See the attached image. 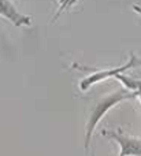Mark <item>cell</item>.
Masks as SVG:
<instances>
[{"mask_svg": "<svg viewBox=\"0 0 141 156\" xmlns=\"http://www.w3.org/2000/svg\"><path fill=\"white\" fill-rule=\"evenodd\" d=\"M136 96H139V93L129 92L123 88V89H118L117 92H112V93L107 94V96H104L103 99H100L96 103L95 107L90 111L89 119H88V122H86V129H85V149L89 148L93 132H95L96 126L99 125V122L106 116V114L108 112L112 107L119 104L121 101L129 100V99H134Z\"/></svg>", "mask_w": 141, "mask_h": 156, "instance_id": "6da1fadb", "label": "cell"}, {"mask_svg": "<svg viewBox=\"0 0 141 156\" xmlns=\"http://www.w3.org/2000/svg\"><path fill=\"white\" fill-rule=\"evenodd\" d=\"M136 65H137V58L134 56V55H132L130 60H129L126 65L119 66V67L107 69V70H96V69L89 70V71H92V73L81 81V83H79V89L85 92V90H88L92 85H95V83H97V82H101V81L107 80V78H115V80H117V77L119 76V74L126 73L129 69L134 67Z\"/></svg>", "mask_w": 141, "mask_h": 156, "instance_id": "7a4b0ae2", "label": "cell"}, {"mask_svg": "<svg viewBox=\"0 0 141 156\" xmlns=\"http://www.w3.org/2000/svg\"><path fill=\"white\" fill-rule=\"evenodd\" d=\"M101 134L117 141V144L119 145V155L118 156H141V144L139 137L126 134L121 129L101 130Z\"/></svg>", "mask_w": 141, "mask_h": 156, "instance_id": "3957f363", "label": "cell"}, {"mask_svg": "<svg viewBox=\"0 0 141 156\" xmlns=\"http://www.w3.org/2000/svg\"><path fill=\"white\" fill-rule=\"evenodd\" d=\"M0 16L8 19L11 23L18 27L30 26L32 25V18L19 12L18 8L14 5V3L8 2V0H0Z\"/></svg>", "mask_w": 141, "mask_h": 156, "instance_id": "277c9868", "label": "cell"}]
</instances>
